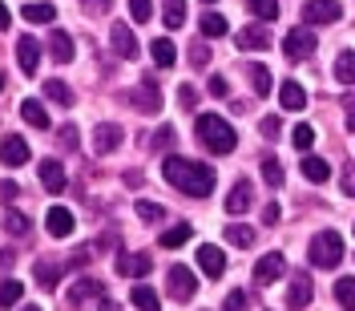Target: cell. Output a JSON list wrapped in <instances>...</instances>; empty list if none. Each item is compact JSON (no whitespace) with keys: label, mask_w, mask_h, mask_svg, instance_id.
I'll list each match as a JSON object with an SVG mask.
<instances>
[{"label":"cell","mask_w":355,"mask_h":311,"mask_svg":"<svg viewBox=\"0 0 355 311\" xmlns=\"http://www.w3.org/2000/svg\"><path fill=\"white\" fill-rule=\"evenodd\" d=\"M226 243L246 251V246H254V230H250L246 222H230V226H226Z\"/></svg>","instance_id":"cell-27"},{"label":"cell","mask_w":355,"mask_h":311,"mask_svg":"<svg viewBox=\"0 0 355 311\" xmlns=\"http://www.w3.org/2000/svg\"><path fill=\"white\" fill-rule=\"evenodd\" d=\"M283 271H287V259H283L279 251H270V255H263V259L254 263V283H259V287H270L275 279H283Z\"/></svg>","instance_id":"cell-5"},{"label":"cell","mask_w":355,"mask_h":311,"mask_svg":"<svg viewBox=\"0 0 355 311\" xmlns=\"http://www.w3.org/2000/svg\"><path fill=\"white\" fill-rule=\"evenodd\" d=\"M190 235H194V226H190V222H178V226H170V230L162 235V246H166V251L186 246V243H190Z\"/></svg>","instance_id":"cell-25"},{"label":"cell","mask_w":355,"mask_h":311,"mask_svg":"<svg viewBox=\"0 0 355 311\" xmlns=\"http://www.w3.org/2000/svg\"><path fill=\"white\" fill-rule=\"evenodd\" d=\"M150 267H154L150 255H121L117 271H121V275H130V279H141V275H150Z\"/></svg>","instance_id":"cell-21"},{"label":"cell","mask_w":355,"mask_h":311,"mask_svg":"<svg viewBox=\"0 0 355 311\" xmlns=\"http://www.w3.org/2000/svg\"><path fill=\"white\" fill-rule=\"evenodd\" d=\"M49 53H53L57 65H69V61H73V33L53 28V37H49Z\"/></svg>","instance_id":"cell-16"},{"label":"cell","mask_w":355,"mask_h":311,"mask_svg":"<svg viewBox=\"0 0 355 311\" xmlns=\"http://www.w3.org/2000/svg\"><path fill=\"white\" fill-rule=\"evenodd\" d=\"M279 215H283V210H279V202H270V206L263 210V222H279Z\"/></svg>","instance_id":"cell-54"},{"label":"cell","mask_w":355,"mask_h":311,"mask_svg":"<svg viewBox=\"0 0 355 311\" xmlns=\"http://www.w3.org/2000/svg\"><path fill=\"white\" fill-rule=\"evenodd\" d=\"M335 299L343 311H355V279H339L335 283Z\"/></svg>","instance_id":"cell-35"},{"label":"cell","mask_w":355,"mask_h":311,"mask_svg":"<svg viewBox=\"0 0 355 311\" xmlns=\"http://www.w3.org/2000/svg\"><path fill=\"white\" fill-rule=\"evenodd\" d=\"M137 219H141V222H157V219H162V206L141 199V202H137Z\"/></svg>","instance_id":"cell-43"},{"label":"cell","mask_w":355,"mask_h":311,"mask_svg":"<svg viewBox=\"0 0 355 311\" xmlns=\"http://www.w3.org/2000/svg\"><path fill=\"white\" fill-rule=\"evenodd\" d=\"M246 4H250V12L259 21H275L279 17V0H246Z\"/></svg>","instance_id":"cell-37"},{"label":"cell","mask_w":355,"mask_h":311,"mask_svg":"<svg viewBox=\"0 0 355 311\" xmlns=\"http://www.w3.org/2000/svg\"><path fill=\"white\" fill-rule=\"evenodd\" d=\"M93 295H101V283H97V279H77V283L69 287V303H85Z\"/></svg>","instance_id":"cell-28"},{"label":"cell","mask_w":355,"mask_h":311,"mask_svg":"<svg viewBox=\"0 0 355 311\" xmlns=\"http://www.w3.org/2000/svg\"><path fill=\"white\" fill-rule=\"evenodd\" d=\"M17 65H21L24 77H37V65H41V44H37V37H21L17 41Z\"/></svg>","instance_id":"cell-8"},{"label":"cell","mask_w":355,"mask_h":311,"mask_svg":"<svg viewBox=\"0 0 355 311\" xmlns=\"http://www.w3.org/2000/svg\"><path fill=\"white\" fill-rule=\"evenodd\" d=\"M4 230H8L12 239H24V235H28V219H24V215H17V210L8 206V210H4Z\"/></svg>","instance_id":"cell-33"},{"label":"cell","mask_w":355,"mask_h":311,"mask_svg":"<svg viewBox=\"0 0 355 311\" xmlns=\"http://www.w3.org/2000/svg\"><path fill=\"white\" fill-rule=\"evenodd\" d=\"M150 53H154V61H157V65H162V69H170V65H174V61H178L174 44L166 41V37H157V41L150 44Z\"/></svg>","instance_id":"cell-30"},{"label":"cell","mask_w":355,"mask_h":311,"mask_svg":"<svg viewBox=\"0 0 355 311\" xmlns=\"http://www.w3.org/2000/svg\"><path fill=\"white\" fill-rule=\"evenodd\" d=\"M24 12V21H33V24H49V21H57V4H24L21 8Z\"/></svg>","instance_id":"cell-24"},{"label":"cell","mask_w":355,"mask_h":311,"mask_svg":"<svg viewBox=\"0 0 355 311\" xmlns=\"http://www.w3.org/2000/svg\"><path fill=\"white\" fill-rule=\"evenodd\" d=\"M226 33V17L222 12H206L202 17V37H222Z\"/></svg>","instance_id":"cell-38"},{"label":"cell","mask_w":355,"mask_h":311,"mask_svg":"<svg viewBox=\"0 0 355 311\" xmlns=\"http://www.w3.org/2000/svg\"><path fill=\"white\" fill-rule=\"evenodd\" d=\"M347 130H355V113H352V121H347Z\"/></svg>","instance_id":"cell-58"},{"label":"cell","mask_w":355,"mask_h":311,"mask_svg":"<svg viewBox=\"0 0 355 311\" xmlns=\"http://www.w3.org/2000/svg\"><path fill=\"white\" fill-rule=\"evenodd\" d=\"M166 4V24L170 28H182V21H186V0H162Z\"/></svg>","instance_id":"cell-36"},{"label":"cell","mask_w":355,"mask_h":311,"mask_svg":"<svg viewBox=\"0 0 355 311\" xmlns=\"http://www.w3.org/2000/svg\"><path fill=\"white\" fill-rule=\"evenodd\" d=\"M162 178L170 182V186H178L182 194H190V199H206L210 190H214V170L210 166H202V162H194V158H166L162 162Z\"/></svg>","instance_id":"cell-1"},{"label":"cell","mask_w":355,"mask_h":311,"mask_svg":"<svg viewBox=\"0 0 355 311\" xmlns=\"http://www.w3.org/2000/svg\"><path fill=\"white\" fill-rule=\"evenodd\" d=\"M263 178L270 186H283V166H279V158H263Z\"/></svg>","instance_id":"cell-42"},{"label":"cell","mask_w":355,"mask_h":311,"mask_svg":"<svg viewBox=\"0 0 355 311\" xmlns=\"http://www.w3.org/2000/svg\"><path fill=\"white\" fill-rule=\"evenodd\" d=\"M110 44H113V53H117V57H125V61H133V57H137V41H133V28H130V24H113Z\"/></svg>","instance_id":"cell-15"},{"label":"cell","mask_w":355,"mask_h":311,"mask_svg":"<svg viewBox=\"0 0 355 311\" xmlns=\"http://www.w3.org/2000/svg\"><path fill=\"white\" fill-rule=\"evenodd\" d=\"M307 255L319 271H331V267H339V259H343V239H339L335 230H319V235L311 239Z\"/></svg>","instance_id":"cell-3"},{"label":"cell","mask_w":355,"mask_h":311,"mask_svg":"<svg viewBox=\"0 0 355 311\" xmlns=\"http://www.w3.org/2000/svg\"><path fill=\"white\" fill-rule=\"evenodd\" d=\"M206 4H210V0H206Z\"/></svg>","instance_id":"cell-60"},{"label":"cell","mask_w":355,"mask_h":311,"mask_svg":"<svg viewBox=\"0 0 355 311\" xmlns=\"http://www.w3.org/2000/svg\"><path fill=\"white\" fill-rule=\"evenodd\" d=\"M130 106H137L141 113H162V93H157L154 81H141V85L130 93Z\"/></svg>","instance_id":"cell-11"},{"label":"cell","mask_w":355,"mask_h":311,"mask_svg":"<svg viewBox=\"0 0 355 311\" xmlns=\"http://www.w3.org/2000/svg\"><path fill=\"white\" fill-rule=\"evenodd\" d=\"M343 106H347V110L355 113V93H347V97H343Z\"/></svg>","instance_id":"cell-57"},{"label":"cell","mask_w":355,"mask_h":311,"mask_svg":"<svg viewBox=\"0 0 355 311\" xmlns=\"http://www.w3.org/2000/svg\"><path fill=\"white\" fill-rule=\"evenodd\" d=\"M166 287H170V295H174L178 303H190L194 299V291H198V283H194V275H190V267H170V275H166Z\"/></svg>","instance_id":"cell-4"},{"label":"cell","mask_w":355,"mask_h":311,"mask_svg":"<svg viewBox=\"0 0 355 311\" xmlns=\"http://www.w3.org/2000/svg\"><path fill=\"white\" fill-rule=\"evenodd\" d=\"M222 311H246V291H230L226 295V308Z\"/></svg>","instance_id":"cell-50"},{"label":"cell","mask_w":355,"mask_h":311,"mask_svg":"<svg viewBox=\"0 0 355 311\" xmlns=\"http://www.w3.org/2000/svg\"><path fill=\"white\" fill-rule=\"evenodd\" d=\"M44 97L57 101V106H73V89L65 81H44Z\"/></svg>","instance_id":"cell-32"},{"label":"cell","mask_w":355,"mask_h":311,"mask_svg":"<svg viewBox=\"0 0 355 311\" xmlns=\"http://www.w3.org/2000/svg\"><path fill=\"white\" fill-rule=\"evenodd\" d=\"M0 158H4V166H24V162H28V142H24L21 133H4Z\"/></svg>","instance_id":"cell-12"},{"label":"cell","mask_w":355,"mask_h":311,"mask_svg":"<svg viewBox=\"0 0 355 311\" xmlns=\"http://www.w3.org/2000/svg\"><path fill=\"white\" fill-rule=\"evenodd\" d=\"M190 61H194V65H206V61H210V49H206V44H194V49H190Z\"/></svg>","instance_id":"cell-51"},{"label":"cell","mask_w":355,"mask_h":311,"mask_svg":"<svg viewBox=\"0 0 355 311\" xmlns=\"http://www.w3.org/2000/svg\"><path fill=\"white\" fill-rule=\"evenodd\" d=\"M198 142L210 150V154H230L234 146H239V133H234V126L226 121V117H218V113H198Z\"/></svg>","instance_id":"cell-2"},{"label":"cell","mask_w":355,"mask_h":311,"mask_svg":"<svg viewBox=\"0 0 355 311\" xmlns=\"http://www.w3.org/2000/svg\"><path fill=\"white\" fill-rule=\"evenodd\" d=\"M291 142H295V150H303V154H307L311 142H315V130L303 121V126H295V130H291Z\"/></svg>","instance_id":"cell-40"},{"label":"cell","mask_w":355,"mask_h":311,"mask_svg":"<svg viewBox=\"0 0 355 311\" xmlns=\"http://www.w3.org/2000/svg\"><path fill=\"white\" fill-rule=\"evenodd\" d=\"M57 146H61V150H77V130H73V126H61V130H57Z\"/></svg>","instance_id":"cell-44"},{"label":"cell","mask_w":355,"mask_h":311,"mask_svg":"<svg viewBox=\"0 0 355 311\" xmlns=\"http://www.w3.org/2000/svg\"><path fill=\"white\" fill-rule=\"evenodd\" d=\"M57 279H61V263H53V259H41V263H37V283H41V287H53Z\"/></svg>","instance_id":"cell-34"},{"label":"cell","mask_w":355,"mask_h":311,"mask_svg":"<svg viewBox=\"0 0 355 311\" xmlns=\"http://www.w3.org/2000/svg\"><path fill=\"white\" fill-rule=\"evenodd\" d=\"M279 101H283V110H303L307 106V89L299 85V81H283V89H279Z\"/></svg>","instance_id":"cell-20"},{"label":"cell","mask_w":355,"mask_h":311,"mask_svg":"<svg viewBox=\"0 0 355 311\" xmlns=\"http://www.w3.org/2000/svg\"><path fill=\"white\" fill-rule=\"evenodd\" d=\"M130 17L137 24H146L150 17H154V0H130Z\"/></svg>","instance_id":"cell-41"},{"label":"cell","mask_w":355,"mask_h":311,"mask_svg":"<svg viewBox=\"0 0 355 311\" xmlns=\"http://www.w3.org/2000/svg\"><path fill=\"white\" fill-rule=\"evenodd\" d=\"M12 199H21V190H17L12 178H4V202H12Z\"/></svg>","instance_id":"cell-53"},{"label":"cell","mask_w":355,"mask_h":311,"mask_svg":"<svg viewBox=\"0 0 355 311\" xmlns=\"http://www.w3.org/2000/svg\"><path fill=\"white\" fill-rule=\"evenodd\" d=\"M339 186H343L347 199H355V166H343V170H339Z\"/></svg>","instance_id":"cell-45"},{"label":"cell","mask_w":355,"mask_h":311,"mask_svg":"<svg viewBox=\"0 0 355 311\" xmlns=\"http://www.w3.org/2000/svg\"><path fill=\"white\" fill-rule=\"evenodd\" d=\"M283 53H287L291 61H303L315 53V37H311L307 28H291L287 37H283Z\"/></svg>","instance_id":"cell-7"},{"label":"cell","mask_w":355,"mask_h":311,"mask_svg":"<svg viewBox=\"0 0 355 311\" xmlns=\"http://www.w3.org/2000/svg\"><path fill=\"white\" fill-rule=\"evenodd\" d=\"M246 73H250V89H254L259 97H266V93H270V69L266 65H246Z\"/></svg>","instance_id":"cell-29"},{"label":"cell","mask_w":355,"mask_h":311,"mask_svg":"<svg viewBox=\"0 0 355 311\" xmlns=\"http://www.w3.org/2000/svg\"><path fill=\"white\" fill-rule=\"evenodd\" d=\"M198 267H202L206 279H222V275H226V255H222V246L202 243L198 246Z\"/></svg>","instance_id":"cell-6"},{"label":"cell","mask_w":355,"mask_h":311,"mask_svg":"<svg viewBox=\"0 0 355 311\" xmlns=\"http://www.w3.org/2000/svg\"><path fill=\"white\" fill-rule=\"evenodd\" d=\"M150 146H157V150H166V146H174V130L170 126H162V130L150 137Z\"/></svg>","instance_id":"cell-48"},{"label":"cell","mask_w":355,"mask_h":311,"mask_svg":"<svg viewBox=\"0 0 355 311\" xmlns=\"http://www.w3.org/2000/svg\"><path fill=\"white\" fill-rule=\"evenodd\" d=\"M97 308H101V311H117V303H113V299H101Z\"/></svg>","instance_id":"cell-56"},{"label":"cell","mask_w":355,"mask_h":311,"mask_svg":"<svg viewBox=\"0 0 355 311\" xmlns=\"http://www.w3.org/2000/svg\"><path fill=\"white\" fill-rule=\"evenodd\" d=\"M24 311H41V308H33V303H28V308H24Z\"/></svg>","instance_id":"cell-59"},{"label":"cell","mask_w":355,"mask_h":311,"mask_svg":"<svg viewBox=\"0 0 355 311\" xmlns=\"http://www.w3.org/2000/svg\"><path fill=\"white\" fill-rule=\"evenodd\" d=\"M130 295H133V308H137V311H162V303H157V291H154V287L137 283Z\"/></svg>","instance_id":"cell-26"},{"label":"cell","mask_w":355,"mask_h":311,"mask_svg":"<svg viewBox=\"0 0 355 311\" xmlns=\"http://www.w3.org/2000/svg\"><path fill=\"white\" fill-rule=\"evenodd\" d=\"M279 133H283V121H279L275 113H266L263 117V137H279Z\"/></svg>","instance_id":"cell-49"},{"label":"cell","mask_w":355,"mask_h":311,"mask_svg":"<svg viewBox=\"0 0 355 311\" xmlns=\"http://www.w3.org/2000/svg\"><path fill=\"white\" fill-rule=\"evenodd\" d=\"M121 146V126H110V121H101L97 130H93V154H113Z\"/></svg>","instance_id":"cell-13"},{"label":"cell","mask_w":355,"mask_h":311,"mask_svg":"<svg viewBox=\"0 0 355 311\" xmlns=\"http://www.w3.org/2000/svg\"><path fill=\"white\" fill-rule=\"evenodd\" d=\"M335 77L343 85H355V53H339L335 57Z\"/></svg>","instance_id":"cell-31"},{"label":"cell","mask_w":355,"mask_h":311,"mask_svg":"<svg viewBox=\"0 0 355 311\" xmlns=\"http://www.w3.org/2000/svg\"><path fill=\"white\" fill-rule=\"evenodd\" d=\"M250 206H254V186H250L246 178H239V182L230 186V199H226V210H230V215H246Z\"/></svg>","instance_id":"cell-14"},{"label":"cell","mask_w":355,"mask_h":311,"mask_svg":"<svg viewBox=\"0 0 355 311\" xmlns=\"http://www.w3.org/2000/svg\"><path fill=\"white\" fill-rule=\"evenodd\" d=\"M210 93H214V97H226V93H230L226 77H210Z\"/></svg>","instance_id":"cell-52"},{"label":"cell","mask_w":355,"mask_h":311,"mask_svg":"<svg viewBox=\"0 0 355 311\" xmlns=\"http://www.w3.org/2000/svg\"><path fill=\"white\" fill-rule=\"evenodd\" d=\"M41 182H44V190H53V194H61V190H65V170H61V162H57V158H44V162H41Z\"/></svg>","instance_id":"cell-19"},{"label":"cell","mask_w":355,"mask_h":311,"mask_svg":"<svg viewBox=\"0 0 355 311\" xmlns=\"http://www.w3.org/2000/svg\"><path fill=\"white\" fill-rule=\"evenodd\" d=\"M234 44L239 49H250V53H263V49H270V33H266L263 24H246V28H239V37H234Z\"/></svg>","instance_id":"cell-10"},{"label":"cell","mask_w":355,"mask_h":311,"mask_svg":"<svg viewBox=\"0 0 355 311\" xmlns=\"http://www.w3.org/2000/svg\"><path fill=\"white\" fill-rule=\"evenodd\" d=\"M89 263V251H73V259H69V267H85Z\"/></svg>","instance_id":"cell-55"},{"label":"cell","mask_w":355,"mask_h":311,"mask_svg":"<svg viewBox=\"0 0 355 311\" xmlns=\"http://www.w3.org/2000/svg\"><path fill=\"white\" fill-rule=\"evenodd\" d=\"M110 4H113V0H81V8H85L89 17H105V12H110Z\"/></svg>","instance_id":"cell-47"},{"label":"cell","mask_w":355,"mask_h":311,"mask_svg":"<svg viewBox=\"0 0 355 311\" xmlns=\"http://www.w3.org/2000/svg\"><path fill=\"white\" fill-rule=\"evenodd\" d=\"M21 117L28 121V126H37V130H49V113H44V106L41 101H21Z\"/></svg>","instance_id":"cell-23"},{"label":"cell","mask_w":355,"mask_h":311,"mask_svg":"<svg viewBox=\"0 0 355 311\" xmlns=\"http://www.w3.org/2000/svg\"><path fill=\"white\" fill-rule=\"evenodd\" d=\"M178 106H182V110H194V106H198V93H194V85H182V89H178Z\"/></svg>","instance_id":"cell-46"},{"label":"cell","mask_w":355,"mask_h":311,"mask_svg":"<svg viewBox=\"0 0 355 311\" xmlns=\"http://www.w3.org/2000/svg\"><path fill=\"white\" fill-rule=\"evenodd\" d=\"M44 226H49L53 239H65V235H73V215H69L65 206H53V210L44 215Z\"/></svg>","instance_id":"cell-18"},{"label":"cell","mask_w":355,"mask_h":311,"mask_svg":"<svg viewBox=\"0 0 355 311\" xmlns=\"http://www.w3.org/2000/svg\"><path fill=\"white\" fill-rule=\"evenodd\" d=\"M303 178H307V182H327V178H331V162L307 154L303 158Z\"/></svg>","instance_id":"cell-22"},{"label":"cell","mask_w":355,"mask_h":311,"mask_svg":"<svg viewBox=\"0 0 355 311\" xmlns=\"http://www.w3.org/2000/svg\"><path fill=\"white\" fill-rule=\"evenodd\" d=\"M303 21H307V24H331V21H339V4H335V0H307V4H303Z\"/></svg>","instance_id":"cell-9"},{"label":"cell","mask_w":355,"mask_h":311,"mask_svg":"<svg viewBox=\"0 0 355 311\" xmlns=\"http://www.w3.org/2000/svg\"><path fill=\"white\" fill-rule=\"evenodd\" d=\"M311 295H315V287H311V279L299 271L295 279H291V287H287V308H307L311 303Z\"/></svg>","instance_id":"cell-17"},{"label":"cell","mask_w":355,"mask_h":311,"mask_svg":"<svg viewBox=\"0 0 355 311\" xmlns=\"http://www.w3.org/2000/svg\"><path fill=\"white\" fill-rule=\"evenodd\" d=\"M21 295H24L21 279H4V287H0V308H12V303H17Z\"/></svg>","instance_id":"cell-39"}]
</instances>
